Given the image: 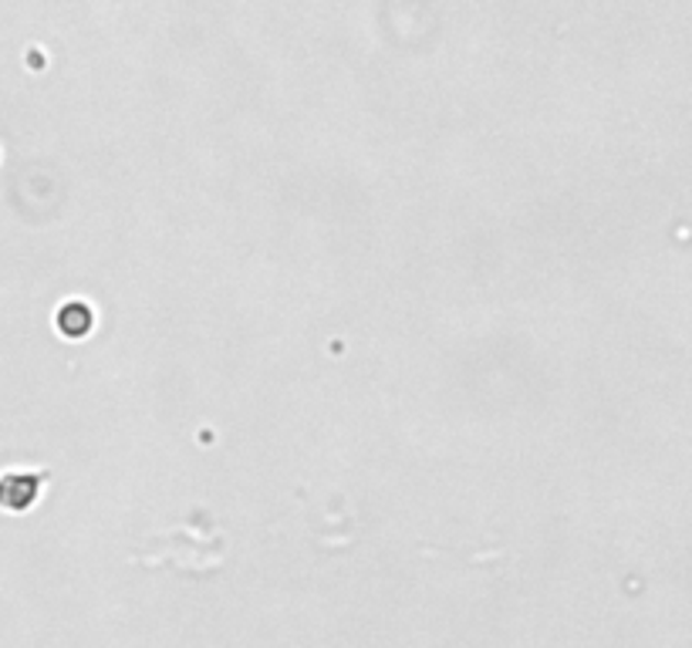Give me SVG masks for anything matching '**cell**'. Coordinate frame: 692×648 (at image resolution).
<instances>
[{
    "label": "cell",
    "mask_w": 692,
    "mask_h": 648,
    "mask_svg": "<svg viewBox=\"0 0 692 648\" xmlns=\"http://www.w3.org/2000/svg\"><path fill=\"white\" fill-rule=\"evenodd\" d=\"M58 321H62V332L65 335H85L91 328V311L85 304H68Z\"/></svg>",
    "instance_id": "2"
},
{
    "label": "cell",
    "mask_w": 692,
    "mask_h": 648,
    "mask_svg": "<svg viewBox=\"0 0 692 648\" xmlns=\"http://www.w3.org/2000/svg\"><path fill=\"white\" fill-rule=\"evenodd\" d=\"M37 496V480L34 477H4L0 480V506L8 511H24Z\"/></svg>",
    "instance_id": "1"
}]
</instances>
